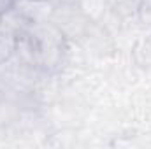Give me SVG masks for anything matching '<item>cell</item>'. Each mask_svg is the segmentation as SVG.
I'll return each mask as SVG.
<instances>
[{"mask_svg":"<svg viewBox=\"0 0 151 149\" xmlns=\"http://www.w3.org/2000/svg\"><path fill=\"white\" fill-rule=\"evenodd\" d=\"M44 2H47V0H44Z\"/></svg>","mask_w":151,"mask_h":149,"instance_id":"7a4b0ae2","label":"cell"},{"mask_svg":"<svg viewBox=\"0 0 151 149\" xmlns=\"http://www.w3.org/2000/svg\"><path fill=\"white\" fill-rule=\"evenodd\" d=\"M14 4H16V0H0V18L9 14L14 9Z\"/></svg>","mask_w":151,"mask_h":149,"instance_id":"6da1fadb","label":"cell"}]
</instances>
